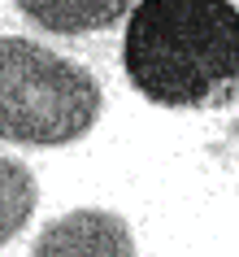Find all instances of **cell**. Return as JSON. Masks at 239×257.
I'll return each instance as SVG.
<instances>
[{"mask_svg": "<svg viewBox=\"0 0 239 257\" xmlns=\"http://www.w3.org/2000/svg\"><path fill=\"white\" fill-rule=\"evenodd\" d=\"M122 70L165 109H226L239 96L235 0H135Z\"/></svg>", "mask_w": 239, "mask_h": 257, "instance_id": "cell-1", "label": "cell"}, {"mask_svg": "<svg viewBox=\"0 0 239 257\" xmlns=\"http://www.w3.org/2000/svg\"><path fill=\"white\" fill-rule=\"evenodd\" d=\"M100 118V83L87 66L35 40H0V140L27 149L74 144Z\"/></svg>", "mask_w": 239, "mask_h": 257, "instance_id": "cell-2", "label": "cell"}, {"mask_svg": "<svg viewBox=\"0 0 239 257\" xmlns=\"http://www.w3.org/2000/svg\"><path fill=\"white\" fill-rule=\"evenodd\" d=\"M31 257H135V235L113 209H74L35 235Z\"/></svg>", "mask_w": 239, "mask_h": 257, "instance_id": "cell-3", "label": "cell"}, {"mask_svg": "<svg viewBox=\"0 0 239 257\" xmlns=\"http://www.w3.org/2000/svg\"><path fill=\"white\" fill-rule=\"evenodd\" d=\"M18 9L53 35H92L122 22L135 0H18Z\"/></svg>", "mask_w": 239, "mask_h": 257, "instance_id": "cell-4", "label": "cell"}, {"mask_svg": "<svg viewBox=\"0 0 239 257\" xmlns=\"http://www.w3.org/2000/svg\"><path fill=\"white\" fill-rule=\"evenodd\" d=\"M35 205H40L35 175L22 162H14V157H0V248L31 222Z\"/></svg>", "mask_w": 239, "mask_h": 257, "instance_id": "cell-5", "label": "cell"}]
</instances>
